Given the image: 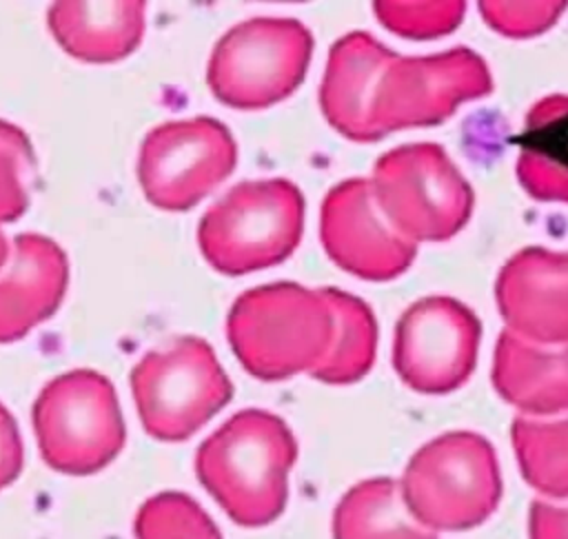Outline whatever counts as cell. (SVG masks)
Segmentation results:
<instances>
[{
  "label": "cell",
  "instance_id": "7a4b0ae2",
  "mask_svg": "<svg viewBox=\"0 0 568 539\" xmlns=\"http://www.w3.org/2000/svg\"><path fill=\"white\" fill-rule=\"evenodd\" d=\"M295 457L297 444L284 419L246 408L200 444L195 472L235 523L257 528L282 515Z\"/></svg>",
  "mask_w": 568,
  "mask_h": 539
},
{
  "label": "cell",
  "instance_id": "8fae6325",
  "mask_svg": "<svg viewBox=\"0 0 568 539\" xmlns=\"http://www.w3.org/2000/svg\"><path fill=\"white\" fill-rule=\"evenodd\" d=\"M481 324L462 302L430 295L397 322L393 364L406 386L426 395L459 388L475 368Z\"/></svg>",
  "mask_w": 568,
  "mask_h": 539
},
{
  "label": "cell",
  "instance_id": "9c48e42d",
  "mask_svg": "<svg viewBox=\"0 0 568 539\" xmlns=\"http://www.w3.org/2000/svg\"><path fill=\"white\" fill-rule=\"evenodd\" d=\"M373 195L410 242L453 237L470 217L473 191L437 144H404L375 162Z\"/></svg>",
  "mask_w": 568,
  "mask_h": 539
},
{
  "label": "cell",
  "instance_id": "277c9868",
  "mask_svg": "<svg viewBox=\"0 0 568 539\" xmlns=\"http://www.w3.org/2000/svg\"><path fill=\"white\" fill-rule=\"evenodd\" d=\"M304 226L300 189L282 177L233 186L200 220L204 260L224 275H246L286 260Z\"/></svg>",
  "mask_w": 568,
  "mask_h": 539
},
{
  "label": "cell",
  "instance_id": "5b68a950",
  "mask_svg": "<svg viewBox=\"0 0 568 539\" xmlns=\"http://www.w3.org/2000/svg\"><path fill=\"white\" fill-rule=\"evenodd\" d=\"M399 488L422 526L433 532L468 530L486 521L499 504V464L481 435L453 430L410 457Z\"/></svg>",
  "mask_w": 568,
  "mask_h": 539
},
{
  "label": "cell",
  "instance_id": "d4e9b609",
  "mask_svg": "<svg viewBox=\"0 0 568 539\" xmlns=\"http://www.w3.org/2000/svg\"><path fill=\"white\" fill-rule=\"evenodd\" d=\"M24 450L13 415L0 404V490L13 484L22 470Z\"/></svg>",
  "mask_w": 568,
  "mask_h": 539
},
{
  "label": "cell",
  "instance_id": "cb8c5ba5",
  "mask_svg": "<svg viewBox=\"0 0 568 539\" xmlns=\"http://www.w3.org/2000/svg\"><path fill=\"white\" fill-rule=\"evenodd\" d=\"M564 7L566 2H481L484 18L495 27V31L513 38H526L546 31L559 18Z\"/></svg>",
  "mask_w": 568,
  "mask_h": 539
},
{
  "label": "cell",
  "instance_id": "7c38bea8",
  "mask_svg": "<svg viewBox=\"0 0 568 539\" xmlns=\"http://www.w3.org/2000/svg\"><path fill=\"white\" fill-rule=\"evenodd\" d=\"M320 237L328 257L362 279H393L404 273L417 244L404 237L382 213L371 180L333 186L320 213Z\"/></svg>",
  "mask_w": 568,
  "mask_h": 539
},
{
  "label": "cell",
  "instance_id": "5bb4252c",
  "mask_svg": "<svg viewBox=\"0 0 568 539\" xmlns=\"http://www.w3.org/2000/svg\"><path fill=\"white\" fill-rule=\"evenodd\" d=\"M69 282L64 251L44 235L20 233L0 275V344L24 337L62 304Z\"/></svg>",
  "mask_w": 568,
  "mask_h": 539
},
{
  "label": "cell",
  "instance_id": "4fadbf2b",
  "mask_svg": "<svg viewBox=\"0 0 568 539\" xmlns=\"http://www.w3.org/2000/svg\"><path fill=\"white\" fill-rule=\"evenodd\" d=\"M495 299L510 333L537 344H568V253L519 251L501 268Z\"/></svg>",
  "mask_w": 568,
  "mask_h": 539
},
{
  "label": "cell",
  "instance_id": "8992f818",
  "mask_svg": "<svg viewBox=\"0 0 568 539\" xmlns=\"http://www.w3.org/2000/svg\"><path fill=\"white\" fill-rule=\"evenodd\" d=\"M33 430L49 468L91 475L124 446V421L113 384L89 368L53 377L33 404Z\"/></svg>",
  "mask_w": 568,
  "mask_h": 539
},
{
  "label": "cell",
  "instance_id": "603a6c76",
  "mask_svg": "<svg viewBox=\"0 0 568 539\" xmlns=\"http://www.w3.org/2000/svg\"><path fill=\"white\" fill-rule=\"evenodd\" d=\"M517 177L528 195L546 202H568V146H524Z\"/></svg>",
  "mask_w": 568,
  "mask_h": 539
},
{
  "label": "cell",
  "instance_id": "30bf717a",
  "mask_svg": "<svg viewBox=\"0 0 568 539\" xmlns=\"http://www.w3.org/2000/svg\"><path fill=\"white\" fill-rule=\"evenodd\" d=\"M237 162L231 131L206 115L155 126L138 155V182L144 197L162 211L193 209Z\"/></svg>",
  "mask_w": 568,
  "mask_h": 539
},
{
  "label": "cell",
  "instance_id": "ba28073f",
  "mask_svg": "<svg viewBox=\"0 0 568 539\" xmlns=\"http://www.w3.org/2000/svg\"><path fill=\"white\" fill-rule=\"evenodd\" d=\"M131 390L144 430L162 441L191 437L233 395L211 344L193 335L146 353L131 370Z\"/></svg>",
  "mask_w": 568,
  "mask_h": 539
},
{
  "label": "cell",
  "instance_id": "44dd1931",
  "mask_svg": "<svg viewBox=\"0 0 568 539\" xmlns=\"http://www.w3.org/2000/svg\"><path fill=\"white\" fill-rule=\"evenodd\" d=\"M36 157L27 133L0 120V224L18 220L29 206Z\"/></svg>",
  "mask_w": 568,
  "mask_h": 539
},
{
  "label": "cell",
  "instance_id": "ac0fdd59",
  "mask_svg": "<svg viewBox=\"0 0 568 539\" xmlns=\"http://www.w3.org/2000/svg\"><path fill=\"white\" fill-rule=\"evenodd\" d=\"M510 439L524 479L544 495L568 497V417H517Z\"/></svg>",
  "mask_w": 568,
  "mask_h": 539
},
{
  "label": "cell",
  "instance_id": "d6986e66",
  "mask_svg": "<svg viewBox=\"0 0 568 539\" xmlns=\"http://www.w3.org/2000/svg\"><path fill=\"white\" fill-rule=\"evenodd\" d=\"M328 295L337 317V333L328 357L313 377L326 384H351L362 379L375 359L377 326L371 308L355 295L337 288H328Z\"/></svg>",
  "mask_w": 568,
  "mask_h": 539
},
{
  "label": "cell",
  "instance_id": "9a60e30c",
  "mask_svg": "<svg viewBox=\"0 0 568 539\" xmlns=\"http://www.w3.org/2000/svg\"><path fill=\"white\" fill-rule=\"evenodd\" d=\"M146 4L140 0L53 2L47 24L73 58L106 64L126 58L142 40Z\"/></svg>",
  "mask_w": 568,
  "mask_h": 539
},
{
  "label": "cell",
  "instance_id": "4316f807",
  "mask_svg": "<svg viewBox=\"0 0 568 539\" xmlns=\"http://www.w3.org/2000/svg\"><path fill=\"white\" fill-rule=\"evenodd\" d=\"M9 260V242H7V235L0 231V268L7 264Z\"/></svg>",
  "mask_w": 568,
  "mask_h": 539
},
{
  "label": "cell",
  "instance_id": "6da1fadb",
  "mask_svg": "<svg viewBox=\"0 0 568 539\" xmlns=\"http://www.w3.org/2000/svg\"><path fill=\"white\" fill-rule=\"evenodd\" d=\"M490 91V71L470 49L402 58L353 31L331 47L320 106L344 138L373 142L397 129L437 124L462 102Z\"/></svg>",
  "mask_w": 568,
  "mask_h": 539
},
{
  "label": "cell",
  "instance_id": "3957f363",
  "mask_svg": "<svg viewBox=\"0 0 568 539\" xmlns=\"http://www.w3.org/2000/svg\"><path fill=\"white\" fill-rule=\"evenodd\" d=\"M337 317L328 288L280 282L242 293L226 317L235 357L257 379L315 373L328 357Z\"/></svg>",
  "mask_w": 568,
  "mask_h": 539
},
{
  "label": "cell",
  "instance_id": "7402d4cb",
  "mask_svg": "<svg viewBox=\"0 0 568 539\" xmlns=\"http://www.w3.org/2000/svg\"><path fill=\"white\" fill-rule=\"evenodd\" d=\"M382 24L404 38H437L464 18V2H375Z\"/></svg>",
  "mask_w": 568,
  "mask_h": 539
},
{
  "label": "cell",
  "instance_id": "2e32d148",
  "mask_svg": "<svg viewBox=\"0 0 568 539\" xmlns=\"http://www.w3.org/2000/svg\"><path fill=\"white\" fill-rule=\"evenodd\" d=\"M493 386L530 415L568 410V344H530L504 330L495 346Z\"/></svg>",
  "mask_w": 568,
  "mask_h": 539
},
{
  "label": "cell",
  "instance_id": "e0dca14e",
  "mask_svg": "<svg viewBox=\"0 0 568 539\" xmlns=\"http://www.w3.org/2000/svg\"><path fill=\"white\" fill-rule=\"evenodd\" d=\"M333 539H437L408 510L399 481L364 479L339 499L333 512Z\"/></svg>",
  "mask_w": 568,
  "mask_h": 539
},
{
  "label": "cell",
  "instance_id": "484cf974",
  "mask_svg": "<svg viewBox=\"0 0 568 539\" xmlns=\"http://www.w3.org/2000/svg\"><path fill=\"white\" fill-rule=\"evenodd\" d=\"M530 539H568V506L532 501L528 512Z\"/></svg>",
  "mask_w": 568,
  "mask_h": 539
},
{
  "label": "cell",
  "instance_id": "52a82bcc",
  "mask_svg": "<svg viewBox=\"0 0 568 539\" xmlns=\"http://www.w3.org/2000/svg\"><path fill=\"white\" fill-rule=\"evenodd\" d=\"M311 55L313 35L300 20L251 18L217 40L206 82L233 109H266L300 87Z\"/></svg>",
  "mask_w": 568,
  "mask_h": 539
},
{
  "label": "cell",
  "instance_id": "ffe728a7",
  "mask_svg": "<svg viewBox=\"0 0 568 539\" xmlns=\"http://www.w3.org/2000/svg\"><path fill=\"white\" fill-rule=\"evenodd\" d=\"M135 539H222L213 519L184 492L149 497L133 521Z\"/></svg>",
  "mask_w": 568,
  "mask_h": 539
}]
</instances>
